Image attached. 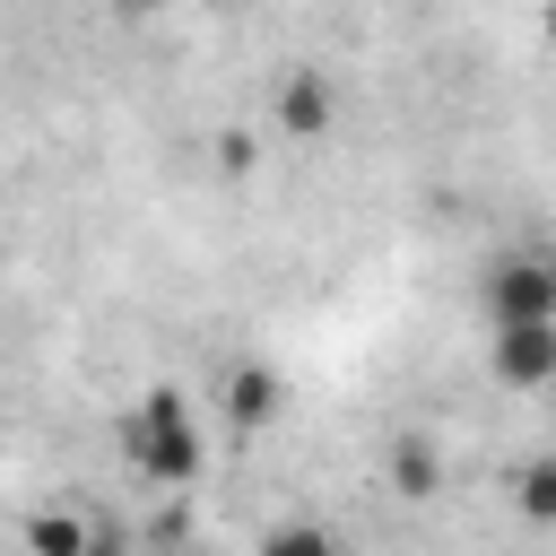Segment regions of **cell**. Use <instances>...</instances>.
<instances>
[{"label":"cell","mask_w":556,"mask_h":556,"mask_svg":"<svg viewBox=\"0 0 556 556\" xmlns=\"http://www.w3.org/2000/svg\"><path fill=\"white\" fill-rule=\"evenodd\" d=\"M122 452H130V469L156 478V486L200 478V426H191L182 391H139L130 417H122Z\"/></svg>","instance_id":"6da1fadb"},{"label":"cell","mask_w":556,"mask_h":556,"mask_svg":"<svg viewBox=\"0 0 556 556\" xmlns=\"http://www.w3.org/2000/svg\"><path fill=\"white\" fill-rule=\"evenodd\" d=\"M478 304H486V330H504V321H556V252H504L478 278Z\"/></svg>","instance_id":"7a4b0ae2"},{"label":"cell","mask_w":556,"mask_h":556,"mask_svg":"<svg viewBox=\"0 0 556 556\" xmlns=\"http://www.w3.org/2000/svg\"><path fill=\"white\" fill-rule=\"evenodd\" d=\"M486 374L513 391H547L556 382V321H504L486 339Z\"/></svg>","instance_id":"3957f363"},{"label":"cell","mask_w":556,"mask_h":556,"mask_svg":"<svg viewBox=\"0 0 556 556\" xmlns=\"http://www.w3.org/2000/svg\"><path fill=\"white\" fill-rule=\"evenodd\" d=\"M339 122V87L321 70H287L278 78V139H330Z\"/></svg>","instance_id":"277c9868"},{"label":"cell","mask_w":556,"mask_h":556,"mask_svg":"<svg viewBox=\"0 0 556 556\" xmlns=\"http://www.w3.org/2000/svg\"><path fill=\"white\" fill-rule=\"evenodd\" d=\"M278 408H287V374H278V365H235V374H226V417H235L243 434L269 426Z\"/></svg>","instance_id":"5b68a950"},{"label":"cell","mask_w":556,"mask_h":556,"mask_svg":"<svg viewBox=\"0 0 556 556\" xmlns=\"http://www.w3.org/2000/svg\"><path fill=\"white\" fill-rule=\"evenodd\" d=\"M17 539H26V556H87L104 530H96L87 513H70V504H43V513H26Z\"/></svg>","instance_id":"8992f818"},{"label":"cell","mask_w":556,"mask_h":556,"mask_svg":"<svg viewBox=\"0 0 556 556\" xmlns=\"http://www.w3.org/2000/svg\"><path fill=\"white\" fill-rule=\"evenodd\" d=\"M391 495H408V504L443 495V452H434L426 434H400V443H391Z\"/></svg>","instance_id":"52a82bcc"},{"label":"cell","mask_w":556,"mask_h":556,"mask_svg":"<svg viewBox=\"0 0 556 556\" xmlns=\"http://www.w3.org/2000/svg\"><path fill=\"white\" fill-rule=\"evenodd\" d=\"M513 504H521V521H539V530H556V452H539L521 478H513Z\"/></svg>","instance_id":"ba28073f"},{"label":"cell","mask_w":556,"mask_h":556,"mask_svg":"<svg viewBox=\"0 0 556 556\" xmlns=\"http://www.w3.org/2000/svg\"><path fill=\"white\" fill-rule=\"evenodd\" d=\"M252 556H348V547H339L321 521H278V530H269Z\"/></svg>","instance_id":"9c48e42d"},{"label":"cell","mask_w":556,"mask_h":556,"mask_svg":"<svg viewBox=\"0 0 556 556\" xmlns=\"http://www.w3.org/2000/svg\"><path fill=\"white\" fill-rule=\"evenodd\" d=\"M252 156H261L252 130H217V165H226V174H252Z\"/></svg>","instance_id":"30bf717a"},{"label":"cell","mask_w":556,"mask_h":556,"mask_svg":"<svg viewBox=\"0 0 556 556\" xmlns=\"http://www.w3.org/2000/svg\"><path fill=\"white\" fill-rule=\"evenodd\" d=\"M87 556H139V547H122V539H96V547H87Z\"/></svg>","instance_id":"8fae6325"},{"label":"cell","mask_w":556,"mask_h":556,"mask_svg":"<svg viewBox=\"0 0 556 556\" xmlns=\"http://www.w3.org/2000/svg\"><path fill=\"white\" fill-rule=\"evenodd\" d=\"M122 9H174V0H122Z\"/></svg>","instance_id":"7c38bea8"}]
</instances>
